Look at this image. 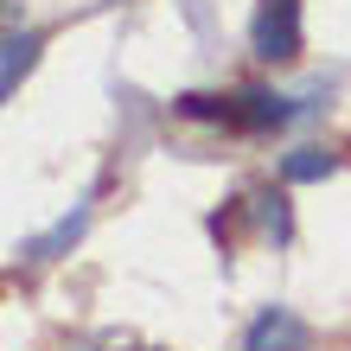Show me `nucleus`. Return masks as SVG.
Here are the masks:
<instances>
[{
  "label": "nucleus",
  "mask_w": 351,
  "mask_h": 351,
  "mask_svg": "<svg viewBox=\"0 0 351 351\" xmlns=\"http://www.w3.org/2000/svg\"><path fill=\"white\" fill-rule=\"evenodd\" d=\"M250 45H256V58H268V64L294 58V51H300V7H294V0H262Z\"/></svg>",
  "instance_id": "1"
},
{
  "label": "nucleus",
  "mask_w": 351,
  "mask_h": 351,
  "mask_svg": "<svg viewBox=\"0 0 351 351\" xmlns=\"http://www.w3.org/2000/svg\"><path fill=\"white\" fill-rule=\"evenodd\" d=\"M300 345H306V326L287 313V306H268L250 326V351H300Z\"/></svg>",
  "instance_id": "2"
},
{
  "label": "nucleus",
  "mask_w": 351,
  "mask_h": 351,
  "mask_svg": "<svg viewBox=\"0 0 351 351\" xmlns=\"http://www.w3.org/2000/svg\"><path fill=\"white\" fill-rule=\"evenodd\" d=\"M287 115H294V109H287V96H268V90H250V96H243V109H237L243 128H281Z\"/></svg>",
  "instance_id": "3"
},
{
  "label": "nucleus",
  "mask_w": 351,
  "mask_h": 351,
  "mask_svg": "<svg viewBox=\"0 0 351 351\" xmlns=\"http://www.w3.org/2000/svg\"><path fill=\"white\" fill-rule=\"evenodd\" d=\"M32 58H38V38H32V32H13V38H7V71H0V90H7V96L19 90V77L32 71Z\"/></svg>",
  "instance_id": "4"
},
{
  "label": "nucleus",
  "mask_w": 351,
  "mask_h": 351,
  "mask_svg": "<svg viewBox=\"0 0 351 351\" xmlns=\"http://www.w3.org/2000/svg\"><path fill=\"white\" fill-rule=\"evenodd\" d=\"M339 167V154H326V147H300V154H287V179L294 185H313Z\"/></svg>",
  "instance_id": "5"
},
{
  "label": "nucleus",
  "mask_w": 351,
  "mask_h": 351,
  "mask_svg": "<svg viewBox=\"0 0 351 351\" xmlns=\"http://www.w3.org/2000/svg\"><path fill=\"white\" fill-rule=\"evenodd\" d=\"M77 237H84V211H71V217H64V223H58V230H51V237H38V243H32V250H26V256H38V262H45V256H58V250H71V243H77Z\"/></svg>",
  "instance_id": "6"
},
{
  "label": "nucleus",
  "mask_w": 351,
  "mask_h": 351,
  "mask_svg": "<svg viewBox=\"0 0 351 351\" xmlns=\"http://www.w3.org/2000/svg\"><path fill=\"white\" fill-rule=\"evenodd\" d=\"M256 217H262V230L275 237V243H287V230H294V223H287V198H275V192L256 198Z\"/></svg>",
  "instance_id": "7"
},
{
  "label": "nucleus",
  "mask_w": 351,
  "mask_h": 351,
  "mask_svg": "<svg viewBox=\"0 0 351 351\" xmlns=\"http://www.w3.org/2000/svg\"><path fill=\"white\" fill-rule=\"evenodd\" d=\"M179 109H185V115H198V121H217V115H223V102H217V96H179Z\"/></svg>",
  "instance_id": "8"
}]
</instances>
